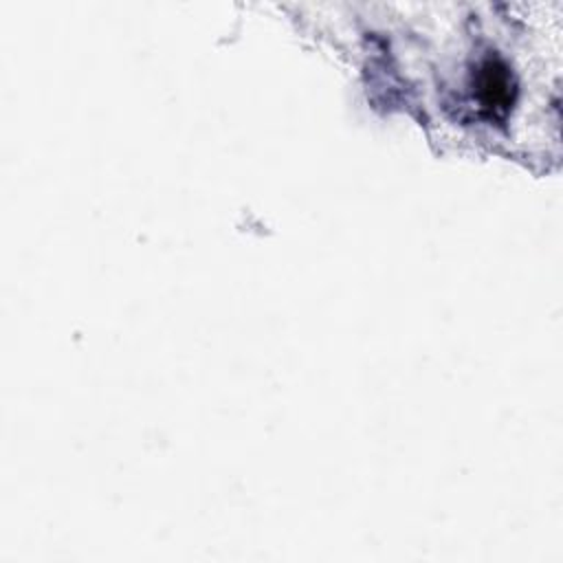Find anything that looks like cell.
<instances>
[{
  "label": "cell",
  "mask_w": 563,
  "mask_h": 563,
  "mask_svg": "<svg viewBox=\"0 0 563 563\" xmlns=\"http://www.w3.org/2000/svg\"><path fill=\"white\" fill-rule=\"evenodd\" d=\"M475 92L484 110L493 117H501L512 101V84L506 66L499 59H486L477 68Z\"/></svg>",
  "instance_id": "1"
}]
</instances>
